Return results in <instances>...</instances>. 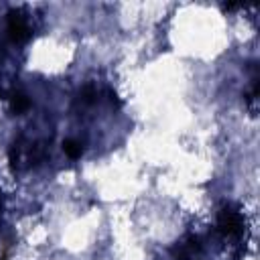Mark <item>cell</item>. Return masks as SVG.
Returning <instances> with one entry per match:
<instances>
[{
    "mask_svg": "<svg viewBox=\"0 0 260 260\" xmlns=\"http://www.w3.org/2000/svg\"><path fill=\"white\" fill-rule=\"evenodd\" d=\"M8 37L14 43H22L28 39V24H26L22 12H18V10H10V14H8Z\"/></svg>",
    "mask_w": 260,
    "mask_h": 260,
    "instance_id": "6da1fadb",
    "label": "cell"
},
{
    "mask_svg": "<svg viewBox=\"0 0 260 260\" xmlns=\"http://www.w3.org/2000/svg\"><path fill=\"white\" fill-rule=\"evenodd\" d=\"M218 226H220V232H222V234H226V236H236V234H240V230H242V216H240L238 212H234V210H224V212L220 214Z\"/></svg>",
    "mask_w": 260,
    "mask_h": 260,
    "instance_id": "7a4b0ae2",
    "label": "cell"
},
{
    "mask_svg": "<svg viewBox=\"0 0 260 260\" xmlns=\"http://www.w3.org/2000/svg\"><path fill=\"white\" fill-rule=\"evenodd\" d=\"M200 240L198 238H187V242L177 244L175 248H171V254L175 256V260H191L195 254L200 252Z\"/></svg>",
    "mask_w": 260,
    "mask_h": 260,
    "instance_id": "3957f363",
    "label": "cell"
},
{
    "mask_svg": "<svg viewBox=\"0 0 260 260\" xmlns=\"http://www.w3.org/2000/svg\"><path fill=\"white\" fill-rule=\"evenodd\" d=\"M10 102H12V110L16 114H22V112H26L30 108V100H28L26 96H22V94H14L10 98Z\"/></svg>",
    "mask_w": 260,
    "mask_h": 260,
    "instance_id": "277c9868",
    "label": "cell"
},
{
    "mask_svg": "<svg viewBox=\"0 0 260 260\" xmlns=\"http://www.w3.org/2000/svg\"><path fill=\"white\" fill-rule=\"evenodd\" d=\"M63 150H65V154H68L70 158H80L82 152H84V148H82V144L78 140H65L63 142Z\"/></svg>",
    "mask_w": 260,
    "mask_h": 260,
    "instance_id": "5b68a950",
    "label": "cell"
},
{
    "mask_svg": "<svg viewBox=\"0 0 260 260\" xmlns=\"http://www.w3.org/2000/svg\"><path fill=\"white\" fill-rule=\"evenodd\" d=\"M82 98H84V102H86V104H94V102H96V98H98V94H96V90H94L92 86H88V88L82 92Z\"/></svg>",
    "mask_w": 260,
    "mask_h": 260,
    "instance_id": "8992f818",
    "label": "cell"
},
{
    "mask_svg": "<svg viewBox=\"0 0 260 260\" xmlns=\"http://www.w3.org/2000/svg\"><path fill=\"white\" fill-rule=\"evenodd\" d=\"M8 160H10V167H12V169L18 165V146H16V144L10 148V152H8Z\"/></svg>",
    "mask_w": 260,
    "mask_h": 260,
    "instance_id": "52a82bcc",
    "label": "cell"
},
{
    "mask_svg": "<svg viewBox=\"0 0 260 260\" xmlns=\"http://www.w3.org/2000/svg\"><path fill=\"white\" fill-rule=\"evenodd\" d=\"M110 102H112V106H116V108H120V106H122V102L118 100V96H116L114 92H110Z\"/></svg>",
    "mask_w": 260,
    "mask_h": 260,
    "instance_id": "ba28073f",
    "label": "cell"
}]
</instances>
